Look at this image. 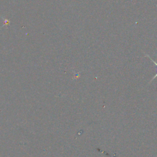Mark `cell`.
Instances as JSON below:
<instances>
[{
    "label": "cell",
    "instance_id": "cell-1",
    "mask_svg": "<svg viewBox=\"0 0 157 157\" xmlns=\"http://www.w3.org/2000/svg\"><path fill=\"white\" fill-rule=\"evenodd\" d=\"M146 57H148V58H149V59H150V60H152V61H153V63H154V64H155V65L156 66V67H157V63H156V62H155V61L154 60H152V59H151V58H150V57L149 56L146 55ZM156 77H157V73H156V75H155V76L154 77V78H152V81H153V80H154V79H155V78H156Z\"/></svg>",
    "mask_w": 157,
    "mask_h": 157
}]
</instances>
